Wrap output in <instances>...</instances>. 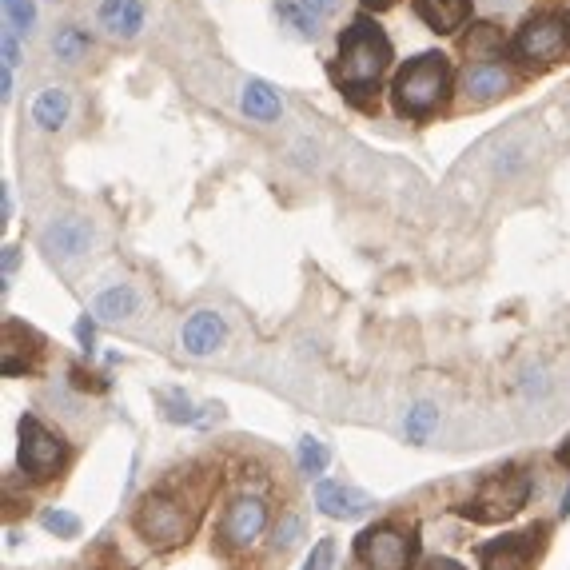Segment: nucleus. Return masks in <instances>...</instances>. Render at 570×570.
Returning a JSON list of instances; mask_svg holds the SVG:
<instances>
[{
    "label": "nucleus",
    "mask_w": 570,
    "mask_h": 570,
    "mask_svg": "<svg viewBox=\"0 0 570 570\" xmlns=\"http://www.w3.org/2000/svg\"><path fill=\"white\" fill-rule=\"evenodd\" d=\"M331 567H335V539H319V543L311 547L303 570H331Z\"/></svg>",
    "instance_id": "29"
},
{
    "label": "nucleus",
    "mask_w": 570,
    "mask_h": 570,
    "mask_svg": "<svg viewBox=\"0 0 570 570\" xmlns=\"http://www.w3.org/2000/svg\"><path fill=\"white\" fill-rule=\"evenodd\" d=\"M52 52H56L60 64H76V60H84V52H88V36H84L76 24H64V28H56V36H52Z\"/></svg>",
    "instance_id": "24"
},
{
    "label": "nucleus",
    "mask_w": 570,
    "mask_h": 570,
    "mask_svg": "<svg viewBox=\"0 0 570 570\" xmlns=\"http://www.w3.org/2000/svg\"><path fill=\"white\" fill-rule=\"evenodd\" d=\"M204 495H188L172 483L152 487L148 495H140V503L132 507V531L152 547V551H172L180 543H188L200 527V507Z\"/></svg>",
    "instance_id": "2"
},
{
    "label": "nucleus",
    "mask_w": 570,
    "mask_h": 570,
    "mask_svg": "<svg viewBox=\"0 0 570 570\" xmlns=\"http://www.w3.org/2000/svg\"><path fill=\"white\" fill-rule=\"evenodd\" d=\"M12 88H16V84H12V68H4V72H0V100H4V104L12 100Z\"/></svg>",
    "instance_id": "35"
},
{
    "label": "nucleus",
    "mask_w": 570,
    "mask_h": 570,
    "mask_svg": "<svg viewBox=\"0 0 570 570\" xmlns=\"http://www.w3.org/2000/svg\"><path fill=\"white\" fill-rule=\"evenodd\" d=\"M40 359H44V339H40L32 327H24L20 319H4L0 371H4L8 379H16V375L36 371V367H40Z\"/></svg>",
    "instance_id": "11"
},
{
    "label": "nucleus",
    "mask_w": 570,
    "mask_h": 570,
    "mask_svg": "<svg viewBox=\"0 0 570 570\" xmlns=\"http://www.w3.org/2000/svg\"><path fill=\"white\" fill-rule=\"evenodd\" d=\"M451 60L443 52H423L415 56L407 68H399L391 92H395V108L399 116H411V120H427L435 108H443V100L451 96Z\"/></svg>",
    "instance_id": "3"
},
{
    "label": "nucleus",
    "mask_w": 570,
    "mask_h": 570,
    "mask_svg": "<svg viewBox=\"0 0 570 570\" xmlns=\"http://www.w3.org/2000/svg\"><path fill=\"white\" fill-rule=\"evenodd\" d=\"M72 116V96L64 88H44L36 100H32V124L40 132H60Z\"/></svg>",
    "instance_id": "21"
},
{
    "label": "nucleus",
    "mask_w": 570,
    "mask_h": 570,
    "mask_svg": "<svg viewBox=\"0 0 570 570\" xmlns=\"http://www.w3.org/2000/svg\"><path fill=\"white\" fill-rule=\"evenodd\" d=\"M0 52H4V68H16V60H20V44H16V32H12V28H4Z\"/></svg>",
    "instance_id": "32"
},
{
    "label": "nucleus",
    "mask_w": 570,
    "mask_h": 570,
    "mask_svg": "<svg viewBox=\"0 0 570 570\" xmlns=\"http://www.w3.org/2000/svg\"><path fill=\"white\" fill-rule=\"evenodd\" d=\"M559 515H563V519H567V515H570V491H567V495H563V507H559Z\"/></svg>",
    "instance_id": "38"
},
{
    "label": "nucleus",
    "mask_w": 570,
    "mask_h": 570,
    "mask_svg": "<svg viewBox=\"0 0 570 570\" xmlns=\"http://www.w3.org/2000/svg\"><path fill=\"white\" fill-rule=\"evenodd\" d=\"M140 311V295L132 284H108L92 299V319L96 323H124Z\"/></svg>",
    "instance_id": "16"
},
{
    "label": "nucleus",
    "mask_w": 570,
    "mask_h": 570,
    "mask_svg": "<svg viewBox=\"0 0 570 570\" xmlns=\"http://www.w3.org/2000/svg\"><path fill=\"white\" fill-rule=\"evenodd\" d=\"M268 527H272V503L264 495L248 491L224 507V515L216 523V543L228 555H248L268 535Z\"/></svg>",
    "instance_id": "7"
},
{
    "label": "nucleus",
    "mask_w": 570,
    "mask_h": 570,
    "mask_svg": "<svg viewBox=\"0 0 570 570\" xmlns=\"http://www.w3.org/2000/svg\"><path fill=\"white\" fill-rule=\"evenodd\" d=\"M391 68V40L371 16H355L351 28L339 36V60H335V84L351 100H371L379 92L383 72Z\"/></svg>",
    "instance_id": "1"
},
{
    "label": "nucleus",
    "mask_w": 570,
    "mask_h": 570,
    "mask_svg": "<svg viewBox=\"0 0 570 570\" xmlns=\"http://www.w3.org/2000/svg\"><path fill=\"white\" fill-rule=\"evenodd\" d=\"M335 8H339V0H276V16L299 36H315L323 28V20L335 16Z\"/></svg>",
    "instance_id": "15"
},
{
    "label": "nucleus",
    "mask_w": 570,
    "mask_h": 570,
    "mask_svg": "<svg viewBox=\"0 0 570 570\" xmlns=\"http://www.w3.org/2000/svg\"><path fill=\"white\" fill-rule=\"evenodd\" d=\"M463 92H467L471 104H495L499 96L511 92V72L503 64H491V60L487 64H471L463 72Z\"/></svg>",
    "instance_id": "14"
},
{
    "label": "nucleus",
    "mask_w": 570,
    "mask_h": 570,
    "mask_svg": "<svg viewBox=\"0 0 570 570\" xmlns=\"http://www.w3.org/2000/svg\"><path fill=\"white\" fill-rule=\"evenodd\" d=\"M240 108L256 124H276L280 112H284V100H280V92L268 80H248L244 92H240Z\"/></svg>",
    "instance_id": "19"
},
{
    "label": "nucleus",
    "mask_w": 570,
    "mask_h": 570,
    "mask_svg": "<svg viewBox=\"0 0 570 570\" xmlns=\"http://www.w3.org/2000/svg\"><path fill=\"white\" fill-rule=\"evenodd\" d=\"M435 427H439V407H435V403H415V407H407V415H403V435H407V443L423 447V443L435 435Z\"/></svg>",
    "instance_id": "23"
},
{
    "label": "nucleus",
    "mask_w": 570,
    "mask_h": 570,
    "mask_svg": "<svg viewBox=\"0 0 570 570\" xmlns=\"http://www.w3.org/2000/svg\"><path fill=\"white\" fill-rule=\"evenodd\" d=\"M467 56H475V60H491L499 48H503V32L495 28V24H479V28H471V36H467Z\"/></svg>",
    "instance_id": "26"
},
{
    "label": "nucleus",
    "mask_w": 570,
    "mask_h": 570,
    "mask_svg": "<svg viewBox=\"0 0 570 570\" xmlns=\"http://www.w3.org/2000/svg\"><path fill=\"white\" fill-rule=\"evenodd\" d=\"M4 20H8V28L12 32H32V24H36V4L32 0H4Z\"/></svg>",
    "instance_id": "27"
},
{
    "label": "nucleus",
    "mask_w": 570,
    "mask_h": 570,
    "mask_svg": "<svg viewBox=\"0 0 570 570\" xmlns=\"http://www.w3.org/2000/svg\"><path fill=\"white\" fill-rule=\"evenodd\" d=\"M415 12H419V20L427 28H435V32L447 36V32H459L467 24L471 0H415Z\"/></svg>",
    "instance_id": "20"
},
{
    "label": "nucleus",
    "mask_w": 570,
    "mask_h": 570,
    "mask_svg": "<svg viewBox=\"0 0 570 570\" xmlns=\"http://www.w3.org/2000/svg\"><path fill=\"white\" fill-rule=\"evenodd\" d=\"M68 375H72V387H76V391H104V387H108V383H96V375L84 371V367H72Z\"/></svg>",
    "instance_id": "31"
},
{
    "label": "nucleus",
    "mask_w": 570,
    "mask_h": 570,
    "mask_svg": "<svg viewBox=\"0 0 570 570\" xmlns=\"http://www.w3.org/2000/svg\"><path fill=\"white\" fill-rule=\"evenodd\" d=\"M327 463H331V447L323 443V439H315V435H303L299 443H295V467H299V475L303 479H323V471H327Z\"/></svg>",
    "instance_id": "22"
},
{
    "label": "nucleus",
    "mask_w": 570,
    "mask_h": 570,
    "mask_svg": "<svg viewBox=\"0 0 570 570\" xmlns=\"http://www.w3.org/2000/svg\"><path fill=\"white\" fill-rule=\"evenodd\" d=\"M160 399V411H164V419L168 423H176V427H208L212 419H220V407L216 403H208V407H196L180 387H172V391H160L156 395Z\"/></svg>",
    "instance_id": "17"
},
{
    "label": "nucleus",
    "mask_w": 570,
    "mask_h": 570,
    "mask_svg": "<svg viewBox=\"0 0 570 570\" xmlns=\"http://www.w3.org/2000/svg\"><path fill=\"white\" fill-rule=\"evenodd\" d=\"M531 491H535V479L523 467H507V471L487 475L475 487V495L467 503H459L455 511L471 523H507L531 503Z\"/></svg>",
    "instance_id": "4"
},
{
    "label": "nucleus",
    "mask_w": 570,
    "mask_h": 570,
    "mask_svg": "<svg viewBox=\"0 0 570 570\" xmlns=\"http://www.w3.org/2000/svg\"><path fill=\"white\" fill-rule=\"evenodd\" d=\"M92 244H96V228L88 216H60L40 232V248L48 260H80L92 252Z\"/></svg>",
    "instance_id": "10"
},
{
    "label": "nucleus",
    "mask_w": 570,
    "mask_h": 570,
    "mask_svg": "<svg viewBox=\"0 0 570 570\" xmlns=\"http://www.w3.org/2000/svg\"><path fill=\"white\" fill-rule=\"evenodd\" d=\"M351 555L363 570H415L419 563V531L395 519L371 523L355 535Z\"/></svg>",
    "instance_id": "6"
},
{
    "label": "nucleus",
    "mask_w": 570,
    "mask_h": 570,
    "mask_svg": "<svg viewBox=\"0 0 570 570\" xmlns=\"http://www.w3.org/2000/svg\"><path fill=\"white\" fill-rule=\"evenodd\" d=\"M16 439H20L16 443V467H20V475L28 483H52L68 467V459H72L68 439L60 431H52L48 423H40L32 411L20 415Z\"/></svg>",
    "instance_id": "5"
},
{
    "label": "nucleus",
    "mask_w": 570,
    "mask_h": 570,
    "mask_svg": "<svg viewBox=\"0 0 570 570\" xmlns=\"http://www.w3.org/2000/svg\"><path fill=\"white\" fill-rule=\"evenodd\" d=\"M419 570H467L459 559H451V555H435V559H427Z\"/></svg>",
    "instance_id": "33"
},
{
    "label": "nucleus",
    "mask_w": 570,
    "mask_h": 570,
    "mask_svg": "<svg viewBox=\"0 0 570 570\" xmlns=\"http://www.w3.org/2000/svg\"><path fill=\"white\" fill-rule=\"evenodd\" d=\"M224 343H228V323H224V315H220L216 307L192 311V315L184 319V327H180V347H184L192 359H208V355H216Z\"/></svg>",
    "instance_id": "12"
},
{
    "label": "nucleus",
    "mask_w": 570,
    "mask_h": 570,
    "mask_svg": "<svg viewBox=\"0 0 570 570\" xmlns=\"http://www.w3.org/2000/svg\"><path fill=\"white\" fill-rule=\"evenodd\" d=\"M76 339H80V347H84L88 355L96 351V319H92L88 311H84V315H80V323H76Z\"/></svg>",
    "instance_id": "30"
},
{
    "label": "nucleus",
    "mask_w": 570,
    "mask_h": 570,
    "mask_svg": "<svg viewBox=\"0 0 570 570\" xmlns=\"http://www.w3.org/2000/svg\"><path fill=\"white\" fill-rule=\"evenodd\" d=\"M547 523H535L527 531H515V535H503V539H491V543H479L475 547V559L483 570H535V563L543 559L547 551Z\"/></svg>",
    "instance_id": "9"
},
{
    "label": "nucleus",
    "mask_w": 570,
    "mask_h": 570,
    "mask_svg": "<svg viewBox=\"0 0 570 570\" xmlns=\"http://www.w3.org/2000/svg\"><path fill=\"white\" fill-rule=\"evenodd\" d=\"M523 0H483V8H491V12H515Z\"/></svg>",
    "instance_id": "36"
},
{
    "label": "nucleus",
    "mask_w": 570,
    "mask_h": 570,
    "mask_svg": "<svg viewBox=\"0 0 570 570\" xmlns=\"http://www.w3.org/2000/svg\"><path fill=\"white\" fill-rule=\"evenodd\" d=\"M16 264H20V248H12V244H8V248H4V280L16 272Z\"/></svg>",
    "instance_id": "34"
},
{
    "label": "nucleus",
    "mask_w": 570,
    "mask_h": 570,
    "mask_svg": "<svg viewBox=\"0 0 570 570\" xmlns=\"http://www.w3.org/2000/svg\"><path fill=\"white\" fill-rule=\"evenodd\" d=\"M311 495H315V511H319L323 519H339V523L363 519V515L375 507L371 495H363L359 487H351V483H343V479H319Z\"/></svg>",
    "instance_id": "13"
},
{
    "label": "nucleus",
    "mask_w": 570,
    "mask_h": 570,
    "mask_svg": "<svg viewBox=\"0 0 570 570\" xmlns=\"http://www.w3.org/2000/svg\"><path fill=\"white\" fill-rule=\"evenodd\" d=\"M299 535H303V519L299 515H280V523H276V531H272V551H291L295 543H299Z\"/></svg>",
    "instance_id": "28"
},
{
    "label": "nucleus",
    "mask_w": 570,
    "mask_h": 570,
    "mask_svg": "<svg viewBox=\"0 0 570 570\" xmlns=\"http://www.w3.org/2000/svg\"><path fill=\"white\" fill-rule=\"evenodd\" d=\"M511 48H515V56H519L523 64H555L570 48V16H563V12L531 16V20L515 32Z\"/></svg>",
    "instance_id": "8"
},
{
    "label": "nucleus",
    "mask_w": 570,
    "mask_h": 570,
    "mask_svg": "<svg viewBox=\"0 0 570 570\" xmlns=\"http://www.w3.org/2000/svg\"><path fill=\"white\" fill-rule=\"evenodd\" d=\"M40 527H44L48 535H56V539H80L84 519H80L76 511H64V507H44V511H40Z\"/></svg>",
    "instance_id": "25"
},
{
    "label": "nucleus",
    "mask_w": 570,
    "mask_h": 570,
    "mask_svg": "<svg viewBox=\"0 0 570 570\" xmlns=\"http://www.w3.org/2000/svg\"><path fill=\"white\" fill-rule=\"evenodd\" d=\"M100 28L108 36L132 40L144 28V0H104L100 4Z\"/></svg>",
    "instance_id": "18"
},
{
    "label": "nucleus",
    "mask_w": 570,
    "mask_h": 570,
    "mask_svg": "<svg viewBox=\"0 0 570 570\" xmlns=\"http://www.w3.org/2000/svg\"><path fill=\"white\" fill-rule=\"evenodd\" d=\"M363 4H367V8H375V12H379V8H391V4H395V0H363Z\"/></svg>",
    "instance_id": "37"
}]
</instances>
